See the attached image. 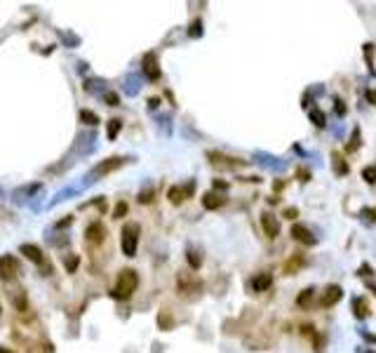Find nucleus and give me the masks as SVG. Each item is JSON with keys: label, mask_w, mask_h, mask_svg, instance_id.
<instances>
[{"label": "nucleus", "mask_w": 376, "mask_h": 353, "mask_svg": "<svg viewBox=\"0 0 376 353\" xmlns=\"http://www.w3.org/2000/svg\"><path fill=\"white\" fill-rule=\"evenodd\" d=\"M139 287V275L134 268H122L116 278V287H113V297L118 299H129L132 292Z\"/></svg>", "instance_id": "f257e3e1"}, {"label": "nucleus", "mask_w": 376, "mask_h": 353, "mask_svg": "<svg viewBox=\"0 0 376 353\" xmlns=\"http://www.w3.org/2000/svg\"><path fill=\"white\" fill-rule=\"evenodd\" d=\"M139 224L127 221L120 231V247L125 257H137V247H139Z\"/></svg>", "instance_id": "f03ea898"}, {"label": "nucleus", "mask_w": 376, "mask_h": 353, "mask_svg": "<svg viewBox=\"0 0 376 353\" xmlns=\"http://www.w3.org/2000/svg\"><path fill=\"white\" fill-rule=\"evenodd\" d=\"M254 160L261 165V167H266V170H271V172H285L287 170V160L285 158H275V156H271V153L256 151Z\"/></svg>", "instance_id": "7ed1b4c3"}, {"label": "nucleus", "mask_w": 376, "mask_h": 353, "mask_svg": "<svg viewBox=\"0 0 376 353\" xmlns=\"http://www.w3.org/2000/svg\"><path fill=\"white\" fill-rule=\"evenodd\" d=\"M19 273V259L12 255L0 257V278L3 280H14Z\"/></svg>", "instance_id": "20e7f679"}, {"label": "nucleus", "mask_w": 376, "mask_h": 353, "mask_svg": "<svg viewBox=\"0 0 376 353\" xmlns=\"http://www.w3.org/2000/svg\"><path fill=\"white\" fill-rule=\"evenodd\" d=\"M19 250H21V255H24L26 259H31V262L36 264V266H40V268L45 266V271H47V273H49V271H52V268H49V264H47V259H45V257H43V252H40V247H36V245L26 243V245H21Z\"/></svg>", "instance_id": "39448f33"}, {"label": "nucleus", "mask_w": 376, "mask_h": 353, "mask_svg": "<svg viewBox=\"0 0 376 353\" xmlns=\"http://www.w3.org/2000/svg\"><path fill=\"white\" fill-rule=\"evenodd\" d=\"M103 238H106V229H103V224H99V221H92V224L85 229V240H87L90 247L101 245Z\"/></svg>", "instance_id": "423d86ee"}, {"label": "nucleus", "mask_w": 376, "mask_h": 353, "mask_svg": "<svg viewBox=\"0 0 376 353\" xmlns=\"http://www.w3.org/2000/svg\"><path fill=\"white\" fill-rule=\"evenodd\" d=\"M291 238L299 240V243H304L306 247H310V245L317 243V238L313 236L310 229H308V226H304V224H294V226H291Z\"/></svg>", "instance_id": "0eeeda50"}, {"label": "nucleus", "mask_w": 376, "mask_h": 353, "mask_svg": "<svg viewBox=\"0 0 376 353\" xmlns=\"http://www.w3.org/2000/svg\"><path fill=\"white\" fill-rule=\"evenodd\" d=\"M261 226H263V231H266L268 238H278L280 236V224L271 212H263L261 214Z\"/></svg>", "instance_id": "6e6552de"}, {"label": "nucleus", "mask_w": 376, "mask_h": 353, "mask_svg": "<svg viewBox=\"0 0 376 353\" xmlns=\"http://www.w3.org/2000/svg\"><path fill=\"white\" fill-rule=\"evenodd\" d=\"M125 163V158H109V160H103L101 165H97L94 170H92V174H90V179L92 176H101V174H109V172H113V170H118L120 165Z\"/></svg>", "instance_id": "1a4fd4ad"}, {"label": "nucleus", "mask_w": 376, "mask_h": 353, "mask_svg": "<svg viewBox=\"0 0 376 353\" xmlns=\"http://www.w3.org/2000/svg\"><path fill=\"white\" fill-rule=\"evenodd\" d=\"M343 297V290H341L339 285H329L327 290H325V294H322V299H320V304L325 306V309H329V306H334L339 299Z\"/></svg>", "instance_id": "9d476101"}, {"label": "nucleus", "mask_w": 376, "mask_h": 353, "mask_svg": "<svg viewBox=\"0 0 376 353\" xmlns=\"http://www.w3.org/2000/svg\"><path fill=\"white\" fill-rule=\"evenodd\" d=\"M144 73H146L148 80H158L160 78V66H158L155 55H146L144 57Z\"/></svg>", "instance_id": "9b49d317"}, {"label": "nucleus", "mask_w": 376, "mask_h": 353, "mask_svg": "<svg viewBox=\"0 0 376 353\" xmlns=\"http://www.w3.org/2000/svg\"><path fill=\"white\" fill-rule=\"evenodd\" d=\"M207 158L212 160L214 165H221V167H240V165H243V160L228 158V156H224V153H217V151H209V153H207Z\"/></svg>", "instance_id": "f8f14e48"}, {"label": "nucleus", "mask_w": 376, "mask_h": 353, "mask_svg": "<svg viewBox=\"0 0 376 353\" xmlns=\"http://www.w3.org/2000/svg\"><path fill=\"white\" fill-rule=\"evenodd\" d=\"M271 285H273V275L271 273H256L252 278V290L254 292H266Z\"/></svg>", "instance_id": "ddd939ff"}, {"label": "nucleus", "mask_w": 376, "mask_h": 353, "mask_svg": "<svg viewBox=\"0 0 376 353\" xmlns=\"http://www.w3.org/2000/svg\"><path fill=\"white\" fill-rule=\"evenodd\" d=\"M193 189H195V182H191L186 189H181V186H174V189H170V193H167V195H170V200L174 203V205H179V203H181L186 195L193 193Z\"/></svg>", "instance_id": "4468645a"}, {"label": "nucleus", "mask_w": 376, "mask_h": 353, "mask_svg": "<svg viewBox=\"0 0 376 353\" xmlns=\"http://www.w3.org/2000/svg\"><path fill=\"white\" fill-rule=\"evenodd\" d=\"M226 203V198H221V195H217V193H205L202 195V205H205V210H219V207L224 205Z\"/></svg>", "instance_id": "2eb2a0df"}, {"label": "nucleus", "mask_w": 376, "mask_h": 353, "mask_svg": "<svg viewBox=\"0 0 376 353\" xmlns=\"http://www.w3.org/2000/svg\"><path fill=\"white\" fill-rule=\"evenodd\" d=\"M353 313H355V318L362 320V318L369 316L371 311H369V306H367V301H364L362 297H355V299H353Z\"/></svg>", "instance_id": "dca6fc26"}, {"label": "nucleus", "mask_w": 376, "mask_h": 353, "mask_svg": "<svg viewBox=\"0 0 376 353\" xmlns=\"http://www.w3.org/2000/svg\"><path fill=\"white\" fill-rule=\"evenodd\" d=\"M193 287H195V290H202V283H200V280L191 283L186 275H179V292H191Z\"/></svg>", "instance_id": "f3484780"}, {"label": "nucleus", "mask_w": 376, "mask_h": 353, "mask_svg": "<svg viewBox=\"0 0 376 353\" xmlns=\"http://www.w3.org/2000/svg\"><path fill=\"white\" fill-rule=\"evenodd\" d=\"M186 259H188V264H191V268H195V271L202 266V255L198 250H193V247H188Z\"/></svg>", "instance_id": "a211bd4d"}, {"label": "nucleus", "mask_w": 376, "mask_h": 353, "mask_svg": "<svg viewBox=\"0 0 376 353\" xmlns=\"http://www.w3.org/2000/svg\"><path fill=\"white\" fill-rule=\"evenodd\" d=\"M313 297H315V287H306L304 292H301V294L297 297V304L306 309V306H308L310 301H313Z\"/></svg>", "instance_id": "6ab92c4d"}, {"label": "nucleus", "mask_w": 376, "mask_h": 353, "mask_svg": "<svg viewBox=\"0 0 376 353\" xmlns=\"http://www.w3.org/2000/svg\"><path fill=\"white\" fill-rule=\"evenodd\" d=\"M310 122H313L315 128H325V125H327V116H325L320 109H313L310 111Z\"/></svg>", "instance_id": "aec40b11"}, {"label": "nucleus", "mask_w": 376, "mask_h": 353, "mask_svg": "<svg viewBox=\"0 0 376 353\" xmlns=\"http://www.w3.org/2000/svg\"><path fill=\"white\" fill-rule=\"evenodd\" d=\"M122 130V122L118 120V118H113V120H109V130H106V134H109V139H116L118 132Z\"/></svg>", "instance_id": "412c9836"}, {"label": "nucleus", "mask_w": 376, "mask_h": 353, "mask_svg": "<svg viewBox=\"0 0 376 353\" xmlns=\"http://www.w3.org/2000/svg\"><path fill=\"white\" fill-rule=\"evenodd\" d=\"M332 163H334V167H336V174H348V165L343 163V158H341L339 153L332 156Z\"/></svg>", "instance_id": "4be33fe9"}, {"label": "nucleus", "mask_w": 376, "mask_h": 353, "mask_svg": "<svg viewBox=\"0 0 376 353\" xmlns=\"http://www.w3.org/2000/svg\"><path fill=\"white\" fill-rule=\"evenodd\" d=\"M358 148H360V130L355 128V130H353V139L346 144V151L353 153V151H358Z\"/></svg>", "instance_id": "5701e85b"}, {"label": "nucleus", "mask_w": 376, "mask_h": 353, "mask_svg": "<svg viewBox=\"0 0 376 353\" xmlns=\"http://www.w3.org/2000/svg\"><path fill=\"white\" fill-rule=\"evenodd\" d=\"M141 90V85H139V78L137 75H129L127 78V87H125V92L127 94H137V92Z\"/></svg>", "instance_id": "b1692460"}, {"label": "nucleus", "mask_w": 376, "mask_h": 353, "mask_svg": "<svg viewBox=\"0 0 376 353\" xmlns=\"http://www.w3.org/2000/svg\"><path fill=\"white\" fill-rule=\"evenodd\" d=\"M360 219L362 221H376V207H364V210H360Z\"/></svg>", "instance_id": "393cba45"}, {"label": "nucleus", "mask_w": 376, "mask_h": 353, "mask_svg": "<svg viewBox=\"0 0 376 353\" xmlns=\"http://www.w3.org/2000/svg\"><path fill=\"white\" fill-rule=\"evenodd\" d=\"M362 179L367 184H376V167H364V170H362Z\"/></svg>", "instance_id": "a878e982"}, {"label": "nucleus", "mask_w": 376, "mask_h": 353, "mask_svg": "<svg viewBox=\"0 0 376 353\" xmlns=\"http://www.w3.org/2000/svg\"><path fill=\"white\" fill-rule=\"evenodd\" d=\"M188 36H191V38H200L202 36V21H193V24H191V31H188Z\"/></svg>", "instance_id": "bb28decb"}, {"label": "nucleus", "mask_w": 376, "mask_h": 353, "mask_svg": "<svg viewBox=\"0 0 376 353\" xmlns=\"http://www.w3.org/2000/svg\"><path fill=\"white\" fill-rule=\"evenodd\" d=\"M80 120H87L90 125H94V122H99V118L94 113H90V111H80Z\"/></svg>", "instance_id": "cd10ccee"}, {"label": "nucleus", "mask_w": 376, "mask_h": 353, "mask_svg": "<svg viewBox=\"0 0 376 353\" xmlns=\"http://www.w3.org/2000/svg\"><path fill=\"white\" fill-rule=\"evenodd\" d=\"M371 52H374V45L367 43V45H364V55H367V61H369V73L374 75V66H371Z\"/></svg>", "instance_id": "c85d7f7f"}, {"label": "nucleus", "mask_w": 376, "mask_h": 353, "mask_svg": "<svg viewBox=\"0 0 376 353\" xmlns=\"http://www.w3.org/2000/svg\"><path fill=\"white\" fill-rule=\"evenodd\" d=\"M153 200V189H146L139 193V203H151Z\"/></svg>", "instance_id": "c756f323"}, {"label": "nucleus", "mask_w": 376, "mask_h": 353, "mask_svg": "<svg viewBox=\"0 0 376 353\" xmlns=\"http://www.w3.org/2000/svg\"><path fill=\"white\" fill-rule=\"evenodd\" d=\"M334 104H336V106H334L336 113H339V116H346V106H343V102H341L339 97H334Z\"/></svg>", "instance_id": "7c9ffc66"}, {"label": "nucleus", "mask_w": 376, "mask_h": 353, "mask_svg": "<svg viewBox=\"0 0 376 353\" xmlns=\"http://www.w3.org/2000/svg\"><path fill=\"white\" fill-rule=\"evenodd\" d=\"M282 217H285V219H294V217H299V210L297 207H287L285 212H282Z\"/></svg>", "instance_id": "2f4dec72"}, {"label": "nucleus", "mask_w": 376, "mask_h": 353, "mask_svg": "<svg viewBox=\"0 0 376 353\" xmlns=\"http://www.w3.org/2000/svg\"><path fill=\"white\" fill-rule=\"evenodd\" d=\"M106 102H109V106H116V104H118V94L109 92V94H106Z\"/></svg>", "instance_id": "473e14b6"}, {"label": "nucleus", "mask_w": 376, "mask_h": 353, "mask_svg": "<svg viewBox=\"0 0 376 353\" xmlns=\"http://www.w3.org/2000/svg\"><path fill=\"white\" fill-rule=\"evenodd\" d=\"M214 189H217V191H226V189H228V184H226V182H219V179H214Z\"/></svg>", "instance_id": "72a5a7b5"}, {"label": "nucleus", "mask_w": 376, "mask_h": 353, "mask_svg": "<svg viewBox=\"0 0 376 353\" xmlns=\"http://www.w3.org/2000/svg\"><path fill=\"white\" fill-rule=\"evenodd\" d=\"M125 212H127V205H125V203H120V205L116 207V217H122Z\"/></svg>", "instance_id": "f704fd0d"}, {"label": "nucleus", "mask_w": 376, "mask_h": 353, "mask_svg": "<svg viewBox=\"0 0 376 353\" xmlns=\"http://www.w3.org/2000/svg\"><path fill=\"white\" fill-rule=\"evenodd\" d=\"M367 102L376 106V90H367Z\"/></svg>", "instance_id": "c9c22d12"}, {"label": "nucleus", "mask_w": 376, "mask_h": 353, "mask_svg": "<svg viewBox=\"0 0 376 353\" xmlns=\"http://www.w3.org/2000/svg\"><path fill=\"white\" fill-rule=\"evenodd\" d=\"M360 335H362L367 341H371V344H376V337H374V335H369V332H364L362 327H360Z\"/></svg>", "instance_id": "e433bc0d"}, {"label": "nucleus", "mask_w": 376, "mask_h": 353, "mask_svg": "<svg viewBox=\"0 0 376 353\" xmlns=\"http://www.w3.org/2000/svg\"><path fill=\"white\" fill-rule=\"evenodd\" d=\"M374 271H371V266H362L360 268V275H371Z\"/></svg>", "instance_id": "4c0bfd02"}, {"label": "nucleus", "mask_w": 376, "mask_h": 353, "mask_svg": "<svg viewBox=\"0 0 376 353\" xmlns=\"http://www.w3.org/2000/svg\"><path fill=\"white\" fill-rule=\"evenodd\" d=\"M158 104H160V99H158V97L148 99V106H151V109H158Z\"/></svg>", "instance_id": "58836bf2"}, {"label": "nucleus", "mask_w": 376, "mask_h": 353, "mask_svg": "<svg viewBox=\"0 0 376 353\" xmlns=\"http://www.w3.org/2000/svg\"><path fill=\"white\" fill-rule=\"evenodd\" d=\"M75 264H78V259H75V257H71V259H68V268L73 271V268H75Z\"/></svg>", "instance_id": "ea45409f"}, {"label": "nucleus", "mask_w": 376, "mask_h": 353, "mask_svg": "<svg viewBox=\"0 0 376 353\" xmlns=\"http://www.w3.org/2000/svg\"><path fill=\"white\" fill-rule=\"evenodd\" d=\"M299 176H301V182H308V172H306V170L299 172Z\"/></svg>", "instance_id": "a19ab883"}, {"label": "nucleus", "mask_w": 376, "mask_h": 353, "mask_svg": "<svg viewBox=\"0 0 376 353\" xmlns=\"http://www.w3.org/2000/svg\"><path fill=\"white\" fill-rule=\"evenodd\" d=\"M369 290H371V292L376 294V283H369Z\"/></svg>", "instance_id": "79ce46f5"}, {"label": "nucleus", "mask_w": 376, "mask_h": 353, "mask_svg": "<svg viewBox=\"0 0 376 353\" xmlns=\"http://www.w3.org/2000/svg\"><path fill=\"white\" fill-rule=\"evenodd\" d=\"M0 353H14L12 348H0Z\"/></svg>", "instance_id": "37998d69"}, {"label": "nucleus", "mask_w": 376, "mask_h": 353, "mask_svg": "<svg viewBox=\"0 0 376 353\" xmlns=\"http://www.w3.org/2000/svg\"><path fill=\"white\" fill-rule=\"evenodd\" d=\"M364 353H376V351H364Z\"/></svg>", "instance_id": "c03bdc74"}]
</instances>
